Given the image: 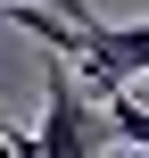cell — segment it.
Here are the masks:
<instances>
[{
	"instance_id": "obj_3",
	"label": "cell",
	"mask_w": 149,
	"mask_h": 158,
	"mask_svg": "<svg viewBox=\"0 0 149 158\" xmlns=\"http://www.w3.org/2000/svg\"><path fill=\"white\" fill-rule=\"evenodd\" d=\"M58 17H66V33H91V25H100V17L83 8V0H58Z\"/></svg>"
},
{
	"instance_id": "obj_2",
	"label": "cell",
	"mask_w": 149,
	"mask_h": 158,
	"mask_svg": "<svg viewBox=\"0 0 149 158\" xmlns=\"http://www.w3.org/2000/svg\"><path fill=\"white\" fill-rule=\"evenodd\" d=\"M75 75H83L100 100L133 92V83L149 75V25H124V33H116V25H91V33H83V58H75Z\"/></svg>"
},
{
	"instance_id": "obj_1",
	"label": "cell",
	"mask_w": 149,
	"mask_h": 158,
	"mask_svg": "<svg viewBox=\"0 0 149 158\" xmlns=\"http://www.w3.org/2000/svg\"><path fill=\"white\" fill-rule=\"evenodd\" d=\"M108 142H116V125H108L100 92H91L66 58H50V75H41V133H33V158H100Z\"/></svg>"
},
{
	"instance_id": "obj_5",
	"label": "cell",
	"mask_w": 149,
	"mask_h": 158,
	"mask_svg": "<svg viewBox=\"0 0 149 158\" xmlns=\"http://www.w3.org/2000/svg\"><path fill=\"white\" fill-rule=\"evenodd\" d=\"M0 8H8V0H0Z\"/></svg>"
},
{
	"instance_id": "obj_4",
	"label": "cell",
	"mask_w": 149,
	"mask_h": 158,
	"mask_svg": "<svg viewBox=\"0 0 149 158\" xmlns=\"http://www.w3.org/2000/svg\"><path fill=\"white\" fill-rule=\"evenodd\" d=\"M0 158H17V142H8V133H0Z\"/></svg>"
}]
</instances>
